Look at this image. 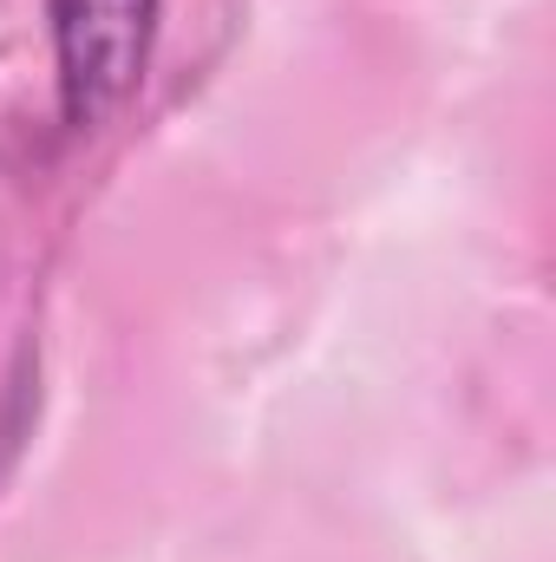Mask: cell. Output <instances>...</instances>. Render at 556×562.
Wrapping results in <instances>:
<instances>
[{"label": "cell", "mask_w": 556, "mask_h": 562, "mask_svg": "<svg viewBox=\"0 0 556 562\" xmlns=\"http://www.w3.org/2000/svg\"><path fill=\"white\" fill-rule=\"evenodd\" d=\"M164 33V0H46L59 132L86 138L132 105Z\"/></svg>", "instance_id": "1"}]
</instances>
